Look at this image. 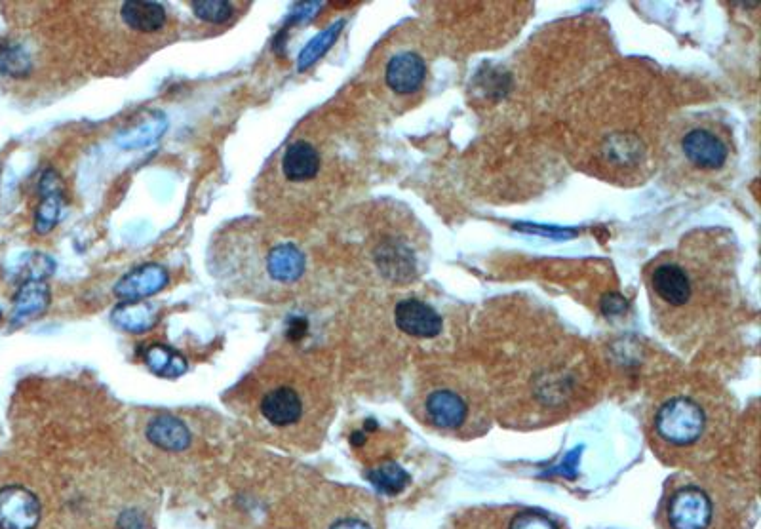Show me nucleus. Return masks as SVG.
<instances>
[{"label": "nucleus", "instance_id": "aec40b11", "mask_svg": "<svg viewBox=\"0 0 761 529\" xmlns=\"http://www.w3.org/2000/svg\"><path fill=\"white\" fill-rule=\"evenodd\" d=\"M31 67H33L31 56L21 44L18 42L0 44V75L20 79L31 73Z\"/></svg>", "mask_w": 761, "mask_h": 529}, {"label": "nucleus", "instance_id": "f257e3e1", "mask_svg": "<svg viewBox=\"0 0 761 529\" xmlns=\"http://www.w3.org/2000/svg\"><path fill=\"white\" fill-rule=\"evenodd\" d=\"M210 265L221 286L274 295L293 288L307 267L305 254L292 242L259 223H236L215 238Z\"/></svg>", "mask_w": 761, "mask_h": 529}, {"label": "nucleus", "instance_id": "4be33fe9", "mask_svg": "<svg viewBox=\"0 0 761 529\" xmlns=\"http://www.w3.org/2000/svg\"><path fill=\"white\" fill-rule=\"evenodd\" d=\"M508 529H560V526L543 512L522 510L510 518Z\"/></svg>", "mask_w": 761, "mask_h": 529}, {"label": "nucleus", "instance_id": "4468645a", "mask_svg": "<svg viewBox=\"0 0 761 529\" xmlns=\"http://www.w3.org/2000/svg\"><path fill=\"white\" fill-rule=\"evenodd\" d=\"M40 195H42V202H40L39 212H37L35 227H37V233L46 235L58 223L59 212L63 206L61 181L52 170H48L40 179Z\"/></svg>", "mask_w": 761, "mask_h": 529}, {"label": "nucleus", "instance_id": "2eb2a0df", "mask_svg": "<svg viewBox=\"0 0 761 529\" xmlns=\"http://www.w3.org/2000/svg\"><path fill=\"white\" fill-rule=\"evenodd\" d=\"M113 320L120 330L141 334L157 324V309L143 301H124L115 309Z\"/></svg>", "mask_w": 761, "mask_h": 529}, {"label": "nucleus", "instance_id": "5701e85b", "mask_svg": "<svg viewBox=\"0 0 761 529\" xmlns=\"http://www.w3.org/2000/svg\"><path fill=\"white\" fill-rule=\"evenodd\" d=\"M117 529H145V518L137 510H124L118 516Z\"/></svg>", "mask_w": 761, "mask_h": 529}, {"label": "nucleus", "instance_id": "dca6fc26", "mask_svg": "<svg viewBox=\"0 0 761 529\" xmlns=\"http://www.w3.org/2000/svg\"><path fill=\"white\" fill-rule=\"evenodd\" d=\"M50 294L48 288L39 280H29L23 284L16 299H14V311H12V324L20 326L23 322L35 318L37 314L44 313L48 307Z\"/></svg>", "mask_w": 761, "mask_h": 529}, {"label": "nucleus", "instance_id": "9d476101", "mask_svg": "<svg viewBox=\"0 0 761 529\" xmlns=\"http://www.w3.org/2000/svg\"><path fill=\"white\" fill-rule=\"evenodd\" d=\"M394 322L400 332L419 339H432L442 334L444 328L442 316L419 299H402L396 303Z\"/></svg>", "mask_w": 761, "mask_h": 529}, {"label": "nucleus", "instance_id": "423d86ee", "mask_svg": "<svg viewBox=\"0 0 761 529\" xmlns=\"http://www.w3.org/2000/svg\"><path fill=\"white\" fill-rule=\"evenodd\" d=\"M680 147L685 160L703 172H716L723 168L731 153L727 141L712 128L704 126L685 132Z\"/></svg>", "mask_w": 761, "mask_h": 529}, {"label": "nucleus", "instance_id": "39448f33", "mask_svg": "<svg viewBox=\"0 0 761 529\" xmlns=\"http://www.w3.org/2000/svg\"><path fill=\"white\" fill-rule=\"evenodd\" d=\"M666 518L672 529H708L714 520L712 499L699 486L680 488L668 501Z\"/></svg>", "mask_w": 761, "mask_h": 529}, {"label": "nucleus", "instance_id": "f8f14e48", "mask_svg": "<svg viewBox=\"0 0 761 529\" xmlns=\"http://www.w3.org/2000/svg\"><path fill=\"white\" fill-rule=\"evenodd\" d=\"M168 284V273L157 263L141 265L132 273L120 278L115 294L122 301H141L145 297L158 294Z\"/></svg>", "mask_w": 761, "mask_h": 529}, {"label": "nucleus", "instance_id": "ddd939ff", "mask_svg": "<svg viewBox=\"0 0 761 529\" xmlns=\"http://www.w3.org/2000/svg\"><path fill=\"white\" fill-rule=\"evenodd\" d=\"M147 440L160 450L177 453L191 446V431L176 415L162 413L147 425Z\"/></svg>", "mask_w": 761, "mask_h": 529}, {"label": "nucleus", "instance_id": "f03ea898", "mask_svg": "<svg viewBox=\"0 0 761 529\" xmlns=\"http://www.w3.org/2000/svg\"><path fill=\"white\" fill-rule=\"evenodd\" d=\"M706 429L703 406L689 396L666 400L655 415V431L670 446L687 448L701 440Z\"/></svg>", "mask_w": 761, "mask_h": 529}, {"label": "nucleus", "instance_id": "f3484780", "mask_svg": "<svg viewBox=\"0 0 761 529\" xmlns=\"http://www.w3.org/2000/svg\"><path fill=\"white\" fill-rule=\"evenodd\" d=\"M196 20L208 25H229L235 20L238 8H248L246 2L231 0H193L187 4Z\"/></svg>", "mask_w": 761, "mask_h": 529}, {"label": "nucleus", "instance_id": "9b49d317", "mask_svg": "<svg viewBox=\"0 0 761 529\" xmlns=\"http://www.w3.org/2000/svg\"><path fill=\"white\" fill-rule=\"evenodd\" d=\"M425 413L434 427L444 431H455L465 425L469 417V404L455 391L438 389L427 396Z\"/></svg>", "mask_w": 761, "mask_h": 529}, {"label": "nucleus", "instance_id": "a211bd4d", "mask_svg": "<svg viewBox=\"0 0 761 529\" xmlns=\"http://www.w3.org/2000/svg\"><path fill=\"white\" fill-rule=\"evenodd\" d=\"M145 362L151 372L164 379H177L187 372V360L166 345L149 347L145 353Z\"/></svg>", "mask_w": 761, "mask_h": 529}, {"label": "nucleus", "instance_id": "b1692460", "mask_svg": "<svg viewBox=\"0 0 761 529\" xmlns=\"http://www.w3.org/2000/svg\"><path fill=\"white\" fill-rule=\"evenodd\" d=\"M330 529H371L366 522L358 520V518H343L339 522H335Z\"/></svg>", "mask_w": 761, "mask_h": 529}, {"label": "nucleus", "instance_id": "412c9836", "mask_svg": "<svg viewBox=\"0 0 761 529\" xmlns=\"http://www.w3.org/2000/svg\"><path fill=\"white\" fill-rule=\"evenodd\" d=\"M343 25H345V21H337L335 25L328 27L326 31H322L316 39L311 40V42L305 46V50H303L301 56H299V63H297L299 71L309 69L314 61H318V59L322 58V56L332 48V44L335 42V39L339 37Z\"/></svg>", "mask_w": 761, "mask_h": 529}, {"label": "nucleus", "instance_id": "7ed1b4c3", "mask_svg": "<svg viewBox=\"0 0 761 529\" xmlns=\"http://www.w3.org/2000/svg\"><path fill=\"white\" fill-rule=\"evenodd\" d=\"M647 284L657 301L672 309H683L689 305L697 288L695 276L676 259L657 261L647 275Z\"/></svg>", "mask_w": 761, "mask_h": 529}, {"label": "nucleus", "instance_id": "0eeeda50", "mask_svg": "<svg viewBox=\"0 0 761 529\" xmlns=\"http://www.w3.org/2000/svg\"><path fill=\"white\" fill-rule=\"evenodd\" d=\"M40 522L39 497L20 484L0 488V529H35Z\"/></svg>", "mask_w": 761, "mask_h": 529}, {"label": "nucleus", "instance_id": "6e6552de", "mask_svg": "<svg viewBox=\"0 0 761 529\" xmlns=\"http://www.w3.org/2000/svg\"><path fill=\"white\" fill-rule=\"evenodd\" d=\"M259 413L274 429H288L297 425L305 415V400L292 385L282 383L263 392L259 400Z\"/></svg>", "mask_w": 761, "mask_h": 529}, {"label": "nucleus", "instance_id": "1a4fd4ad", "mask_svg": "<svg viewBox=\"0 0 761 529\" xmlns=\"http://www.w3.org/2000/svg\"><path fill=\"white\" fill-rule=\"evenodd\" d=\"M383 79L396 96H411L419 92L427 79V63L415 52H396L385 63Z\"/></svg>", "mask_w": 761, "mask_h": 529}, {"label": "nucleus", "instance_id": "6ab92c4d", "mask_svg": "<svg viewBox=\"0 0 761 529\" xmlns=\"http://www.w3.org/2000/svg\"><path fill=\"white\" fill-rule=\"evenodd\" d=\"M368 480L375 490L387 493V495H396L410 484L411 478L410 474L404 471L400 465L389 461V463H383V465L371 469L368 472Z\"/></svg>", "mask_w": 761, "mask_h": 529}, {"label": "nucleus", "instance_id": "20e7f679", "mask_svg": "<svg viewBox=\"0 0 761 529\" xmlns=\"http://www.w3.org/2000/svg\"><path fill=\"white\" fill-rule=\"evenodd\" d=\"M117 12H113L122 31L134 40H151L162 35L168 29L170 14L168 6L160 2L147 0H130L113 4Z\"/></svg>", "mask_w": 761, "mask_h": 529}]
</instances>
